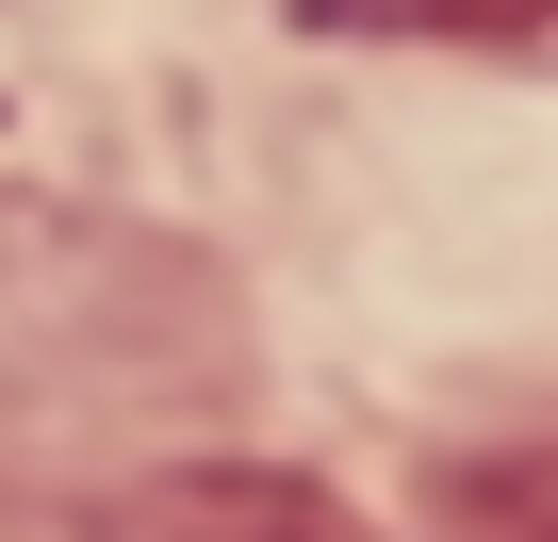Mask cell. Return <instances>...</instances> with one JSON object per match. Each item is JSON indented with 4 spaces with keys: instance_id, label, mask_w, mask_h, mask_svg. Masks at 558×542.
Masks as SVG:
<instances>
[{
    "instance_id": "cell-1",
    "label": "cell",
    "mask_w": 558,
    "mask_h": 542,
    "mask_svg": "<svg viewBox=\"0 0 558 542\" xmlns=\"http://www.w3.org/2000/svg\"><path fill=\"white\" fill-rule=\"evenodd\" d=\"M83 542H378V526L296 460H165V477L99 493Z\"/></svg>"
},
{
    "instance_id": "cell-2",
    "label": "cell",
    "mask_w": 558,
    "mask_h": 542,
    "mask_svg": "<svg viewBox=\"0 0 558 542\" xmlns=\"http://www.w3.org/2000/svg\"><path fill=\"white\" fill-rule=\"evenodd\" d=\"M427 542H558V444H493L427 477Z\"/></svg>"
},
{
    "instance_id": "cell-3",
    "label": "cell",
    "mask_w": 558,
    "mask_h": 542,
    "mask_svg": "<svg viewBox=\"0 0 558 542\" xmlns=\"http://www.w3.org/2000/svg\"><path fill=\"white\" fill-rule=\"evenodd\" d=\"M362 17H444V34H493V50H558V0H362Z\"/></svg>"
}]
</instances>
